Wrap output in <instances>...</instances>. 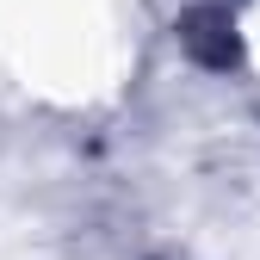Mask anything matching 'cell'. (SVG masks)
<instances>
[{"instance_id":"6da1fadb","label":"cell","mask_w":260,"mask_h":260,"mask_svg":"<svg viewBox=\"0 0 260 260\" xmlns=\"http://www.w3.org/2000/svg\"><path fill=\"white\" fill-rule=\"evenodd\" d=\"M143 69V0H0V75L44 112H100Z\"/></svg>"},{"instance_id":"7a4b0ae2","label":"cell","mask_w":260,"mask_h":260,"mask_svg":"<svg viewBox=\"0 0 260 260\" xmlns=\"http://www.w3.org/2000/svg\"><path fill=\"white\" fill-rule=\"evenodd\" d=\"M230 38H236V56H242V69L260 81V0H236Z\"/></svg>"}]
</instances>
